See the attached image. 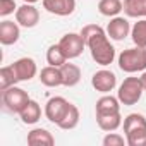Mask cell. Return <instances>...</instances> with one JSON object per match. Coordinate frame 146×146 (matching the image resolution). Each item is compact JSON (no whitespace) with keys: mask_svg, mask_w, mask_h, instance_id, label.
<instances>
[{"mask_svg":"<svg viewBox=\"0 0 146 146\" xmlns=\"http://www.w3.org/2000/svg\"><path fill=\"white\" fill-rule=\"evenodd\" d=\"M40 81L46 88L62 86V70H60V67H53V65L43 67L40 70Z\"/></svg>","mask_w":146,"mask_h":146,"instance_id":"cell-14","label":"cell"},{"mask_svg":"<svg viewBox=\"0 0 146 146\" xmlns=\"http://www.w3.org/2000/svg\"><path fill=\"white\" fill-rule=\"evenodd\" d=\"M26 141L29 146H53L55 144V137L52 136V132L43 127H36L29 131Z\"/></svg>","mask_w":146,"mask_h":146,"instance_id":"cell-15","label":"cell"},{"mask_svg":"<svg viewBox=\"0 0 146 146\" xmlns=\"http://www.w3.org/2000/svg\"><path fill=\"white\" fill-rule=\"evenodd\" d=\"M43 9L53 16H70L76 11V0H41Z\"/></svg>","mask_w":146,"mask_h":146,"instance_id":"cell-11","label":"cell"},{"mask_svg":"<svg viewBox=\"0 0 146 146\" xmlns=\"http://www.w3.org/2000/svg\"><path fill=\"white\" fill-rule=\"evenodd\" d=\"M91 86L98 93L107 95V93L113 91V88L117 86V76L113 74L112 70H108V69H100V70L95 72L93 78H91Z\"/></svg>","mask_w":146,"mask_h":146,"instance_id":"cell-6","label":"cell"},{"mask_svg":"<svg viewBox=\"0 0 146 146\" xmlns=\"http://www.w3.org/2000/svg\"><path fill=\"white\" fill-rule=\"evenodd\" d=\"M119 67L122 72H127V74L146 70V48L134 46L122 50L119 55Z\"/></svg>","mask_w":146,"mask_h":146,"instance_id":"cell-2","label":"cell"},{"mask_svg":"<svg viewBox=\"0 0 146 146\" xmlns=\"http://www.w3.org/2000/svg\"><path fill=\"white\" fill-rule=\"evenodd\" d=\"M143 83H141V78H134V76H129L122 81V84L119 86V91H117V98L119 102L124 105V107H132L136 105L141 96H143Z\"/></svg>","mask_w":146,"mask_h":146,"instance_id":"cell-3","label":"cell"},{"mask_svg":"<svg viewBox=\"0 0 146 146\" xmlns=\"http://www.w3.org/2000/svg\"><path fill=\"white\" fill-rule=\"evenodd\" d=\"M67 108H69V102L64 96H53L45 105V117L52 124H58L62 120V117L65 115Z\"/></svg>","mask_w":146,"mask_h":146,"instance_id":"cell-8","label":"cell"},{"mask_svg":"<svg viewBox=\"0 0 146 146\" xmlns=\"http://www.w3.org/2000/svg\"><path fill=\"white\" fill-rule=\"evenodd\" d=\"M124 11L122 0H100L98 2V12L105 17H115Z\"/></svg>","mask_w":146,"mask_h":146,"instance_id":"cell-20","label":"cell"},{"mask_svg":"<svg viewBox=\"0 0 146 146\" xmlns=\"http://www.w3.org/2000/svg\"><path fill=\"white\" fill-rule=\"evenodd\" d=\"M141 83H143V88L146 91V70H143V74H141Z\"/></svg>","mask_w":146,"mask_h":146,"instance_id":"cell-29","label":"cell"},{"mask_svg":"<svg viewBox=\"0 0 146 146\" xmlns=\"http://www.w3.org/2000/svg\"><path fill=\"white\" fill-rule=\"evenodd\" d=\"M12 69H14V72H16L17 83L31 81V79L38 74L36 62H35L31 57H21V58H17V60L12 64Z\"/></svg>","mask_w":146,"mask_h":146,"instance_id":"cell-7","label":"cell"},{"mask_svg":"<svg viewBox=\"0 0 146 146\" xmlns=\"http://www.w3.org/2000/svg\"><path fill=\"white\" fill-rule=\"evenodd\" d=\"M131 38L136 46H144L146 48V19H139L134 23L131 28Z\"/></svg>","mask_w":146,"mask_h":146,"instance_id":"cell-23","label":"cell"},{"mask_svg":"<svg viewBox=\"0 0 146 146\" xmlns=\"http://www.w3.org/2000/svg\"><path fill=\"white\" fill-rule=\"evenodd\" d=\"M62 70V86L65 88H72L76 86L79 81H81V69L76 65V64H70L69 60L60 67Z\"/></svg>","mask_w":146,"mask_h":146,"instance_id":"cell-16","label":"cell"},{"mask_svg":"<svg viewBox=\"0 0 146 146\" xmlns=\"http://www.w3.org/2000/svg\"><path fill=\"white\" fill-rule=\"evenodd\" d=\"M124 12L127 17L144 19L146 17V0H124Z\"/></svg>","mask_w":146,"mask_h":146,"instance_id":"cell-21","label":"cell"},{"mask_svg":"<svg viewBox=\"0 0 146 146\" xmlns=\"http://www.w3.org/2000/svg\"><path fill=\"white\" fill-rule=\"evenodd\" d=\"M16 83H17V78H16L12 65H5L0 69V91H5L7 88L14 86Z\"/></svg>","mask_w":146,"mask_h":146,"instance_id":"cell-24","label":"cell"},{"mask_svg":"<svg viewBox=\"0 0 146 146\" xmlns=\"http://www.w3.org/2000/svg\"><path fill=\"white\" fill-rule=\"evenodd\" d=\"M131 33V24L125 17H120V16H115L110 19L108 26H107V35L110 40H115V41H122L129 36Z\"/></svg>","mask_w":146,"mask_h":146,"instance_id":"cell-10","label":"cell"},{"mask_svg":"<svg viewBox=\"0 0 146 146\" xmlns=\"http://www.w3.org/2000/svg\"><path fill=\"white\" fill-rule=\"evenodd\" d=\"M26 4H36V2H40V0H24Z\"/></svg>","mask_w":146,"mask_h":146,"instance_id":"cell-30","label":"cell"},{"mask_svg":"<svg viewBox=\"0 0 146 146\" xmlns=\"http://www.w3.org/2000/svg\"><path fill=\"white\" fill-rule=\"evenodd\" d=\"M139 127H146V119L143 113H129L124 119V134H127L132 129H139Z\"/></svg>","mask_w":146,"mask_h":146,"instance_id":"cell-25","label":"cell"},{"mask_svg":"<svg viewBox=\"0 0 146 146\" xmlns=\"http://www.w3.org/2000/svg\"><path fill=\"white\" fill-rule=\"evenodd\" d=\"M16 11H17L16 0H0V16L2 17H7V16L14 14Z\"/></svg>","mask_w":146,"mask_h":146,"instance_id":"cell-28","label":"cell"},{"mask_svg":"<svg viewBox=\"0 0 146 146\" xmlns=\"http://www.w3.org/2000/svg\"><path fill=\"white\" fill-rule=\"evenodd\" d=\"M103 146H124L127 144V139L122 136V134H117V132H107V136L103 137Z\"/></svg>","mask_w":146,"mask_h":146,"instance_id":"cell-27","label":"cell"},{"mask_svg":"<svg viewBox=\"0 0 146 146\" xmlns=\"http://www.w3.org/2000/svg\"><path fill=\"white\" fill-rule=\"evenodd\" d=\"M78 124H79V108L74 103H69V108H67L65 115L62 117V120L57 125L64 131H72L74 127H78Z\"/></svg>","mask_w":146,"mask_h":146,"instance_id":"cell-19","label":"cell"},{"mask_svg":"<svg viewBox=\"0 0 146 146\" xmlns=\"http://www.w3.org/2000/svg\"><path fill=\"white\" fill-rule=\"evenodd\" d=\"M96 124L102 131L105 132H113L117 131L124 122H122V115L120 110L119 112H107V113H96Z\"/></svg>","mask_w":146,"mask_h":146,"instance_id":"cell-13","label":"cell"},{"mask_svg":"<svg viewBox=\"0 0 146 146\" xmlns=\"http://www.w3.org/2000/svg\"><path fill=\"white\" fill-rule=\"evenodd\" d=\"M19 117H21L23 124H28V125L36 124L41 119V107H40V103L35 102V100H29V103L23 108V112L19 113Z\"/></svg>","mask_w":146,"mask_h":146,"instance_id":"cell-17","label":"cell"},{"mask_svg":"<svg viewBox=\"0 0 146 146\" xmlns=\"http://www.w3.org/2000/svg\"><path fill=\"white\" fill-rule=\"evenodd\" d=\"M58 46L62 48V52L65 53V57L69 60H72V58H78L84 52L86 41L81 36V33H67V35H64L60 38Z\"/></svg>","mask_w":146,"mask_h":146,"instance_id":"cell-5","label":"cell"},{"mask_svg":"<svg viewBox=\"0 0 146 146\" xmlns=\"http://www.w3.org/2000/svg\"><path fill=\"white\" fill-rule=\"evenodd\" d=\"M29 100H31L29 95L16 84L7 88L5 91H2V102L11 113H21L23 108L29 103Z\"/></svg>","mask_w":146,"mask_h":146,"instance_id":"cell-4","label":"cell"},{"mask_svg":"<svg viewBox=\"0 0 146 146\" xmlns=\"http://www.w3.org/2000/svg\"><path fill=\"white\" fill-rule=\"evenodd\" d=\"M120 102L117 96H112V95H103L102 98L96 100V105H95V112L96 113H107V112H119L120 110Z\"/></svg>","mask_w":146,"mask_h":146,"instance_id":"cell-18","label":"cell"},{"mask_svg":"<svg viewBox=\"0 0 146 146\" xmlns=\"http://www.w3.org/2000/svg\"><path fill=\"white\" fill-rule=\"evenodd\" d=\"M16 21L23 28H35L40 23V12L35 7V4H23L16 11Z\"/></svg>","mask_w":146,"mask_h":146,"instance_id":"cell-9","label":"cell"},{"mask_svg":"<svg viewBox=\"0 0 146 146\" xmlns=\"http://www.w3.org/2000/svg\"><path fill=\"white\" fill-rule=\"evenodd\" d=\"M67 60H69V58L65 57V53L62 52V48L58 46V43H57V45L48 46V50H46V62H48V65L62 67Z\"/></svg>","mask_w":146,"mask_h":146,"instance_id":"cell-22","label":"cell"},{"mask_svg":"<svg viewBox=\"0 0 146 146\" xmlns=\"http://www.w3.org/2000/svg\"><path fill=\"white\" fill-rule=\"evenodd\" d=\"M19 36H21V29H19V24L17 21H2L0 23V43L9 46V45H14L19 41Z\"/></svg>","mask_w":146,"mask_h":146,"instance_id":"cell-12","label":"cell"},{"mask_svg":"<svg viewBox=\"0 0 146 146\" xmlns=\"http://www.w3.org/2000/svg\"><path fill=\"white\" fill-rule=\"evenodd\" d=\"M125 139L129 146H146V127L129 131L125 134Z\"/></svg>","mask_w":146,"mask_h":146,"instance_id":"cell-26","label":"cell"},{"mask_svg":"<svg viewBox=\"0 0 146 146\" xmlns=\"http://www.w3.org/2000/svg\"><path fill=\"white\" fill-rule=\"evenodd\" d=\"M81 36L86 41V46L91 53V58L102 65L107 67L115 60V48L108 40L107 31L98 24H86L81 29Z\"/></svg>","mask_w":146,"mask_h":146,"instance_id":"cell-1","label":"cell"}]
</instances>
